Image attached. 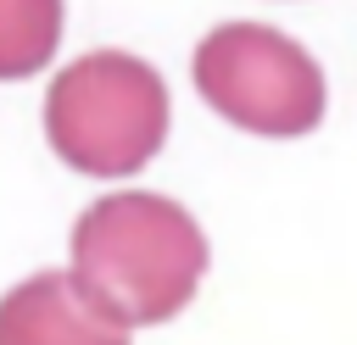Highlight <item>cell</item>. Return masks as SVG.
Listing matches in <instances>:
<instances>
[{"mask_svg":"<svg viewBox=\"0 0 357 345\" xmlns=\"http://www.w3.org/2000/svg\"><path fill=\"white\" fill-rule=\"evenodd\" d=\"M195 89L201 100L262 139H301L324 122L329 89L324 67L268 22H223L195 45Z\"/></svg>","mask_w":357,"mask_h":345,"instance_id":"obj_3","label":"cell"},{"mask_svg":"<svg viewBox=\"0 0 357 345\" xmlns=\"http://www.w3.org/2000/svg\"><path fill=\"white\" fill-rule=\"evenodd\" d=\"M67 273L106 317L151 328L195 300L206 278V234L178 200L156 189H117L73 223Z\"/></svg>","mask_w":357,"mask_h":345,"instance_id":"obj_1","label":"cell"},{"mask_svg":"<svg viewBox=\"0 0 357 345\" xmlns=\"http://www.w3.org/2000/svg\"><path fill=\"white\" fill-rule=\"evenodd\" d=\"M0 345H128V328L106 317L61 267H45L0 295Z\"/></svg>","mask_w":357,"mask_h":345,"instance_id":"obj_4","label":"cell"},{"mask_svg":"<svg viewBox=\"0 0 357 345\" xmlns=\"http://www.w3.org/2000/svg\"><path fill=\"white\" fill-rule=\"evenodd\" d=\"M61 45V0H0V83L33 78Z\"/></svg>","mask_w":357,"mask_h":345,"instance_id":"obj_5","label":"cell"},{"mask_svg":"<svg viewBox=\"0 0 357 345\" xmlns=\"http://www.w3.org/2000/svg\"><path fill=\"white\" fill-rule=\"evenodd\" d=\"M45 139L84 178H134L167 139V83L128 50H89L45 89Z\"/></svg>","mask_w":357,"mask_h":345,"instance_id":"obj_2","label":"cell"}]
</instances>
